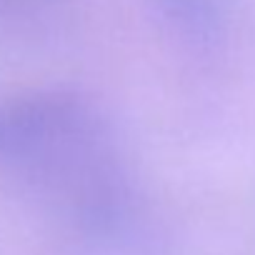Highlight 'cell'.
<instances>
[{
  "mask_svg": "<svg viewBox=\"0 0 255 255\" xmlns=\"http://www.w3.org/2000/svg\"><path fill=\"white\" fill-rule=\"evenodd\" d=\"M0 160L40 173H68L100 160V128L90 108L65 95H38L0 105Z\"/></svg>",
  "mask_w": 255,
  "mask_h": 255,
  "instance_id": "1",
  "label": "cell"
}]
</instances>
